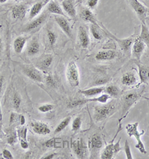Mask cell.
Wrapping results in <instances>:
<instances>
[{"instance_id":"cell-1","label":"cell","mask_w":149,"mask_h":159,"mask_svg":"<svg viewBox=\"0 0 149 159\" xmlns=\"http://www.w3.org/2000/svg\"><path fill=\"white\" fill-rule=\"evenodd\" d=\"M120 107V103L115 100H112L106 104L96 105L93 111V119L95 123H100L105 120L110 116L113 115Z\"/></svg>"},{"instance_id":"cell-2","label":"cell","mask_w":149,"mask_h":159,"mask_svg":"<svg viewBox=\"0 0 149 159\" xmlns=\"http://www.w3.org/2000/svg\"><path fill=\"white\" fill-rule=\"evenodd\" d=\"M144 90V88H143ZM142 90H130V91L125 92L121 95V108H122V116L119 120V122H122L128 115L130 109L142 97Z\"/></svg>"},{"instance_id":"cell-3","label":"cell","mask_w":149,"mask_h":159,"mask_svg":"<svg viewBox=\"0 0 149 159\" xmlns=\"http://www.w3.org/2000/svg\"><path fill=\"white\" fill-rule=\"evenodd\" d=\"M138 126H139V123L136 122L134 123H129V124L126 125L125 129L127 134H128V136L130 138L134 137L136 138V140H137V143L136 144L135 147L139 150L142 154H147V151L145 149L144 143H142L141 140V137L145 134V131L142 130L141 131V132H139L138 131Z\"/></svg>"},{"instance_id":"cell-4","label":"cell","mask_w":149,"mask_h":159,"mask_svg":"<svg viewBox=\"0 0 149 159\" xmlns=\"http://www.w3.org/2000/svg\"><path fill=\"white\" fill-rule=\"evenodd\" d=\"M66 77L67 82L72 88H77L80 84V73L78 65L74 61H72L67 64Z\"/></svg>"},{"instance_id":"cell-5","label":"cell","mask_w":149,"mask_h":159,"mask_svg":"<svg viewBox=\"0 0 149 159\" xmlns=\"http://www.w3.org/2000/svg\"><path fill=\"white\" fill-rule=\"evenodd\" d=\"M19 67L24 75L31 80L37 83L44 82L45 76L42 73V71H40L35 66L30 64H19Z\"/></svg>"},{"instance_id":"cell-6","label":"cell","mask_w":149,"mask_h":159,"mask_svg":"<svg viewBox=\"0 0 149 159\" xmlns=\"http://www.w3.org/2000/svg\"><path fill=\"white\" fill-rule=\"evenodd\" d=\"M48 19V13L44 11L43 14L31 20L28 23L22 28V31L25 33H35L45 24Z\"/></svg>"},{"instance_id":"cell-7","label":"cell","mask_w":149,"mask_h":159,"mask_svg":"<svg viewBox=\"0 0 149 159\" xmlns=\"http://www.w3.org/2000/svg\"><path fill=\"white\" fill-rule=\"evenodd\" d=\"M107 32L110 34V36L111 37V38H113L115 41L117 42V43L119 44V47L121 48V49H122V50L124 52L126 55L131 54L132 46H133L134 40H135L136 38H137L135 34L131 35V36L129 37V38L119 39L118 38H116L115 35L112 34L111 33L108 32L107 31Z\"/></svg>"},{"instance_id":"cell-8","label":"cell","mask_w":149,"mask_h":159,"mask_svg":"<svg viewBox=\"0 0 149 159\" xmlns=\"http://www.w3.org/2000/svg\"><path fill=\"white\" fill-rule=\"evenodd\" d=\"M126 1L136 13L139 20H141V22H145L146 17L149 14L148 9L142 4L139 0H126Z\"/></svg>"},{"instance_id":"cell-9","label":"cell","mask_w":149,"mask_h":159,"mask_svg":"<svg viewBox=\"0 0 149 159\" xmlns=\"http://www.w3.org/2000/svg\"><path fill=\"white\" fill-rule=\"evenodd\" d=\"M72 149L73 153L76 155L78 158H86V152H87V147L84 144L82 138H78L72 142Z\"/></svg>"},{"instance_id":"cell-10","label":"cell","mask_w":149,"mask_h":159,"mask_svg":"<svg viewBox=\"0 0 149 159\" xmlns=\"http://www.w3.org/2000/svg\"><path fill=\"white\" fill-rule=\"evenodd\" d=\"M122 130V122H119V127H118L117 132L116 133V134L114 135L113 138L112 139L111 141L109 143L107 144L105 147L102 149V152H101L100 158L102 159H112L113 158L114 155V152H113V144H114V140H115L116 138L118 135L119 132Z\"/></svg>"},{"instance_id":"cell-11","label":"cell","mask_w":149,"mask_h":159,"mask_svg":"<svg viewBox=\"0 0 149 159\" xmlns=\"http://www.w3.org/2000/svg\"><path fill=\"white\" fill-rule=\"evenodd\" d=\"M54 61V57L51 54H43L38 58L36 62L35 66L37 67L40 71L43 73H47V71L50 69L51 64Z\"/></svg>"},{"instance_id":"cell-12","label":"cell","mask_w":149,"mask_h":159,"mask_svg":"<svg viewBox=\"0 0 149 159\" xmlns=\"http://www.w3.org/2000/svg\"><path fill=\"white\" fill-rule=\"evenodd\" d=\"M146 47V45H145L144 42H143L139 37L136 38L131 48L132 57H133L136 61H140L142 55L144 53Z\"/></svg>"},{"instance_id":"cell-13","label":"cell","mask_w":149,"mask_h":159,"mask_svg":"<svg viewBox=\"0 0 149 159\" xmlns=\"http://www.w3.org/2000/svg\"><path fill=\"white\" fill-rule=\"evenodd\" d=\"M119 53L112 49H106L99 51L95 55V59L98 61H108L118 58Z\"/></svg>"},{"instance_id":"cell-14","label":"cell","mask_w":149,"mask_h":159,"mask_svg":"<svg viewBox=\"0 0 149 159\" xmlns=\"http://www.w3.org/2000/svg\"><path fill=\"white\" fill-rule=\"evenodd\" d=\"M55 20L57 23V24L58 25V26L60 27V29L63 31L64 34L72 40L73 39L72 31L70 24H69V22L68 21L67 17H66V16H64L55 15Z\"/></svg>"},{"instance_id":"cell-15","label":"cell","mask_w":149,"mask_h":159,"mask_svg":"<svg viewBox=\"0 0 149 159\" xmlns=\"http://www.w3.org/2000/svg\"><path fill=\"white\" fill-rule=\"evenodd\" d=\"M41 45L37 37H34L31 39L25 48V54L29 57H34L40 53Z\"/></svg>"},{"instance_id":"cell-16","label":"cell","mask_w":149,"mask_h":159,"mask_svg":"<svg viewBox=\"0 0 149 159\" xmlns=\"http://www.w3.org/2000/svg\"><path fill=\"white\" fill-rule=\"evenodd\" d=\"M30 125L33 132L40 135H46V134H50L51 132V129L47 123L42 121L32 120L30 122Z\"/></svg>"},{"instance_id":"cell-17","label":"cell","mask_w":149,"mask_h":159,"mask_svg":"<svg viewBox=\"0 0 149 159\" xmlns=\"http://www.w3.org/2000/svg\"><path fill=\"white\" fill-rule=\"evenodd\" d=\"M78 39L79 45L82 49H86L89 47L90 44V38L89 33L83 25H81L78 28Z\"/></svg>"},{"instance_id":"cell-18","label":"cell","mask_w":149,"mask_h":159,"mask_svg":"<svg viewBox=\"0 0 149 159\" xmlns=\"http://www.w3.org/2000/svg\"><path fill=\"white\" fill-rule=\"evenodd\" d=\"M103 140L102 137L101 136L100 134L99 133H95L91 137L90 140H89V147L90 148V150L91 152V155H94L96 154L97 152H99L100 149H102L103 147Z\"/></svg>"},{"instance_id":"cell-19","label":"cell","mask_w":149,"mask_h":159,"mask_svg":"<svg viewBox=\"0 0 149 159\" xmlns=\"http://www.w3.org/2000/svg\"><path fill=\"white\" fill-rule=\"evenodd\" d=\"M45 40L46 42V45L49 48H53L56 45L57 42L58 40V33L54 29L50 26H48L46 28L45 31Z\"/></svg>"},{"instance_id":"cell-20","label":"cell","mask_w":149,"mask_h":159,"mask_svg":"<svg viewBox=\"0 0 149 159\" xmlns=\"http://www.w3.org/2000/svg\"><path fill=\"white\" fill-rule=\"evenodd\" d=\"M138 82V75L134 70L128 71L122 75V79H121V82L123 85L127 87L134 86L137 84Z\"/></svg>"},{"instance_id":"cell-21","label":"cell","mask_w":149,"mask_h":159,"mask_svg":"<svg viewBox=\"0 0 149 159\" xmlns=\"http://www.w3.org/2000/svg\"><path fill=\"white\" fill-rule=\"evenodd\" d=\"M90 31L92 36L95 40L101 41L104 38V34H106L107 30H104V28L99 24L90 23Z\"/></svg>"},{"instance_id":"cell-22","label":"cell","mask_w":149,"mask_h":159,"mask_svg":"<svg viewBox=\"0 0 149 159\" xmlns=\"http://www.w3.org/2000/svg\"><path fill=\"white\" fill-rule=\"evenodd\" d=\"M138 66V75L140 79L141 84H148L149 82V66L142 64L139 61H136Z\"/></svg>"},{"instance_id":"cell-23","label":"cell","mask_w":149,"mask_h":159,"mask_svg":"<svg viewBox=\"0 0 149 159\" xmlns=\"http://www.w3.org/2000/svg\"><path fill=\"white\" fill-rule=\"evenodd\" d=\"M28 7L25 4L14 5L11 8V16L14 20H21L25 18L27 14Z\"/></svg>"},{"instance_id":"cell-24","label":"cell","mask_w":149,"mask_h":159,"mask_svg":"<svg viewBox=\"0 0 149 159\" xmlns=\"http://www.w3.org/2000/svg\"><path fill=\"white\" fill-rule=\"evenodd\" d=\"M104 89H105L104 86H94L88 88V89L80 90L78 92L84 97L92 98L100 95L102 92L104 91Z\"/></svg>"},{"instance_id":"cell-25","label":"cell","mask_w":149,"mask_h":159,"mask_svg":"<svg viewBox=\"0 0 149 159\" xmlns=\"http://www.w3.org/2000/svg\"><path fill=\"white\" fill-rule=\"evenodd\" d=\"M62 8L68 16L72 19L76 18V8H75L73 0H64L62 2Z\"/></svg>"},{"instance_id":"cell-26","label":"cell","mask_w":149,"mask_h":159,"mask_svg":"<svg viewBox=\"0 0 149 159\" xmlns=\"http://www.w3.org/2000/svg\"><path fill=\"white\" fill-rule=\"evenodd\" d=\"M80 16L81 18L86 23L98 24V20H96L95 16L91 9L87 7H83L80 10Z\"/></svg>"},{"instance_id":"cell-27","label":"cell","mask_w":149,"mask_h":159,"mask_svg":"<svg viewBox=\"0 0 149 159\" xmlns=\"http://www.w3.org/2000/svg\"><path fill=\"white\" fill-rule=\"evenodd\" d=\"M46 11L51 14H55V15L64 16L67 17L64 14V11L62 7L59 5V3L55 0H51L49 2L46 4Z\"/></svg>"},{"instance_id":"cell-28","label":"cell","mask_w":149,"mask_h":159,"mask_svg":"<svg viewBox=\"0 0 149 159\" xmlns=\"http://www.w3.org/2000/svg\"><path fill=\"white\" fill-rule=\"evenodd\" d=\"M30 38L29 37L26 36H19L14 40L13 43V48H14V52L16 54H20L23 51L24 48L26 45L28 40Z\"/></svg>"},{"instance_id":"cell-29","label":"cell","mask_w":149,"mask_h":159,"mask_svg":"<svg viewBox=\"0 0 149 159\" xmlns=\"http://www.w3.org/2000/svg\"><path fill=\"white\" fill-rule=\"evenodd\" d=\"M64 141L60 138H53L47 140L44 143V146L49 149H60L64 147Z\"/></svg>"},{"instance_id":"cell-30","label":"cell","mask_w":149,"mask_h":159,"mask_svg":"<svg viewBox=\"0 0 149 159\" xmlns=\"http://www.w3.org/2000/svg\"><path fill=\"white\" fill-rule=\"evenodd\" d=\"M43 6H44V4L43 1L37 2L36 3H34V4L32 6V8H31L30 11H29V15H28L29 20H32L39 15L40 12H41L42 9L43 8Z\"/></svg>"},{"instance_id":"cell-31","label":"cell","mask_w":149,"mask_h":159,"mask_svg":"<svg viewBox=\"0 0 149 159\" xmlns=\"http://www.w3.org/2000/svg\"><path fill=\"white\" fill-rule=\"evenodd\" d=\"M104 92H105V93H107L108 95L110 96L111 98H115V99L119 97L122 94L120 88L116 85H114V84H110L107 87H105Z\"/></svg>"},{"instance_id":"cell-32","label":"cell","mask_w":149,"mask_h":159,"mask_svg":"<svg viewBox=\"0 0 149 159\" xmlns=\"http://www.w3.org/2000/svg\"><path fill=\"white\" fill-rule=\"evenodd\" d=\"M139 38L144 42L146 47L149 49V29L145 24V22H142L141 32Z\"/></svg>"},{"instance_id":"cell-33","label":"cell","mask_w":149,"mask_h":159,"mask_svg":"<svg viewBox=\"0 0 149 159\" xmlns=\"http://www.w3.org/2000/svg\"><path fill=\"white\" fill-rule=\"evenodd\" d=\"M89 102L88 101V98H73L69 100V103H68V107L69 108H75L81 106V105L86 104V103Z\"/></svg>"},{"instance_id":"cell-34","label":"cell","mask_w":149,"mask_h":159,"mask_svg":"<svg viewBox=\"0 0 149 159\" xmlns=\"http://www.w3.org/2000/svg\"><path fill=\"white\" fill-rule=\"evenodd\" d=\"M11 105H12V108H14V110L16 111H19L20 107H21L22 97L18 92L14 91V93H12Z\"/></svg>"},{"instance_id":"cell-35","label":"cell","mask_w":149,"mask_h":159,"mask_svg":"<svg viewBox=\"0 0 149 159\" xmlns=\"http://www.w3.org/2000/svg\"><path fill=\"white\" fill-rule=\"evenodd\" d=\"M112 98L110 96L108 95L107 93H103L101 94L99 97H95L92 98H88V101L89 102H95L100 103V104H106L108 102L109 99H111Z\"/></svg>"},{"instance_id":"cell-36","label":"cell","mask_w":149,"mask_h":159,"mask_svg":"<svg viewBox=\"0 0 149 159\" xmlns=\"http://www.w3.org/2000/svg\"><path fill=\"white\" fill-rule=\"evenodd\" d=\"M71 122V116H67L64 119L60 122V123L58 125V126L56 127V129H55V134H58V133L61 132L62 131H64L67 127L69 125V123Z\"/></svg>"},{"instance_id":"cell-37","label":"cell","mask_w":149,"mask_h":159,"mask_svg":"<svg viewBox=\"0 0 149 159\" xmlns=\"http://www.w3.org/2000/svg\"><path fill=\"white\" fill-rule=\"evenodd\" d=\"M82 124V118L81 115H78L73 120L72 123V132H78L81 129Z\"/></svg>"},{"instance_id":"cell-38","label":"cell","mask_w":149,"mask_h":159,"mask_svg":"<svg viewBox=\"0 0 149 159\" xmlns=\"http://www.w3.org/2000/svg\"><path fill=\"white\" fill-rule=\"evenodd\" d=\"M16 134H17L18 139L27 140L28 134V128L25 125H20L16 129Z\"/></svg>"},{"instance_id":"cell-39","label":"cell","mask_w":149,"mask_h":159,"mask_svg":"<svg viewBox=\"0 0 149 159\" xmlns=\"http://www.w3.org/2000/svg\"><path fill=\"white\" fill-rule=\"evenodd\" d=\"M55 108V105L53 104H50V103H45V104H42L38 106V111L40 112L43 113V114H46V113L50 112L53 109Z\"/></svg>"},{"instance_id":"cell-40","label":"cell","mask_w":149,"mask_h":159,"mask_svg":"<svg viewBox=\"0 0 149 159\" xmlns=\"http://www.w3.org/2000/svg\"><path fill=\"white\" fill-rule=\"evenodd\" d=\"M20 116H21V114H19L17 112H12L11 114L10 117H9V124H10V125L15 124L16 123H19Z\"/></svg>"},{"instance_id":"cell-41","label":"cell","mask_w":149,"mask_h":159,"mask_svg":"<svg viewBox=\"0 0 149 159\" xmlns=\"http://www.w3.org/2000/svg\"><path fill=\"white\" fill-rule=\"evenodd\" d=\"M44 83H46V84L49 87H50V88L55 87L57 84L55 78L51 75H45V77H44Z\"/></svg>"},{"instance_id":"cell-42","label":"cell","mask_w":149,"mask_h":159,"mask_svg":"<svg viewBox=\"0 0 149 159\" xmlns=\"http://www.w3.org/2000/svg\"><path fill=\"white\" fill-rule=\"evenodd\" d=\"M124 150H125V152L127 159H133L134 158L133 155H132V153H131V150H130V144L127 140H125V142Z\"/></svg>"},{"instance_id":"cell-43","label":"cell","mask_w":149,"mask_h":159,"mask_svg":"<svg viewBox=\"0 0 149 159\" xmlns=\"http://www.w3.org/2000/svg\"><path fill=\"white\" fill-rule=\"evenodd\" d=\"M18 139V137H17V134H16V132H13L9 134V136L8 137V143L9 145H14L16 143Z\"/></svg>"},{"instance_id":"cell-44","label":"cell","mask_w":149,"mask_h":159,"mask_svg":"<svg viewBox=\"0 0 149 159\" xmlns=\"http://www.w3.org/2000/svg\"><path fill=\"white\" fill-rule=\"evenodd\" d=\"M108 82V79L107 78H104L101 77L99 79H95V82H93V85L94 86H102L104 84H107Z\"/></svg>"},{"instance_id":"cell-45","label":"cell","mask_w":149,"mask_h":159,"mask_svg":"<svg viewBox=\"0 0 149 159\" xmlns=\"http://www.w3.org/2000/svg\"><path fill=\"white\" fill-rule=\"evenodd\" d=\"M99 0H86V6L90 9H94L98 5Z\"/></svg>"},{"instance_id":"cell-46","label":"cell","mask_w":149,"mask_h":159,"mask_svg":"<svg viewBox=\"0 0 149 159\" xmlns=\"http://www.w3.org/2000/svg\"><path fill=\"white\" fill-rule=\"evenodd\" d=\"M120 141H121V138H119V140H118L116 143L113 144V152H114V155L118 154V153H119V152L122 150V148L120 147Z\"/></svg>"},{"instance_id":"cell-47","label":"cell","mask_w":149,"mask_h":159,"mask_svg":"<svg viewBox=\"0 0 149 159\" xmlns=\"http://www.w3.org/2000/svg\"><path fill=\"white\" fill-rule=\"evenodd\" d=\"M2 155V158L5 159H14V156H13L12 153L7 149H3Z\"/></svg>"},{"instance_id":"cell-48","label":"cell","mask_w":149,"mask_h":159,"mask_svg":"<svg viewBox=\"0 0 149 159\" xmlns=\"http://www.w3.org/2000/svg\"><path fill=\"white\" fill-rule=\"evenodd\" d=\"M20 147L23 149H28L29 147V144L28 143L27 140H24V139H20Z\"/></svg>"},{"instance_id":"cell-49","label":"cell","mask_w":149,"mask_h":159,"mask_svg":"<svg viewBox=\"0 0 149 159\" xmlns=\"http://www.w3.org/2000/svg\"><path fill=\"white\" fill-rule=\"evenodd\" d=\"M58 154L56 153H48L46 155H44V156L41 157V159H53L58 158Z\"/></svg>"},{"instance_id":"cell-50","label":"cell","mask_w":149,"mask_h":159,"mask_svg":"<svg viewBox=\"0 0 149 159\" xmlns=\"http://www.w3.org/2000/svg\"><path fill=\"white\" fill-rule=\"evenodd\" d=\"M25 122H26V120H25V116H24L23 114H21V116H20V122H19V125H25Z\"/></svg>"},{"instance_id":"cell-51","label":"cell","mask_w":149,"mask_h":159,"mask_svg":"<svg viewBox=\"0 0 149 159\" xmlns=\"http://www.w3.org/2000/svg\"><path fill=\"white\" fill-rule=\"evenodd\" d=\"M4 82H5V79L4 77L0 74V94L2 93V90L3 88V84H4Z\"/></svg>"},{"instance_id":"cell-52","label":"cell","mask_w":149,"mask_h":159,"mask_svg":"<svg viewBox=\"0 0 149 159\" xmlns=\"http://www.w3.org/2000/svg\"><path fill=\"white\" fill-rule=\"evenodd\" d=\"M2 108H1V94H0V123H2Z\"/></svg>"},{"instance_id":"cell-53","label":"cell","mask_w":149,"mask_h":159,"mask_svg":"<svg viewBox=\"0 0 149 159\" xmlns=\"http://www.w3.org/2000/svg\"><path fill=\"white\" fill-rule=\"evenodd\" d=\"M4 136V132L2 131V124L0 123V139L2 138V137Z\"/></svg>"},{"instance_id":"cell-54","label":"cell","mask_w":149,"mask_h":159,"mask_svg":"<svg viewBox=\"0 0 149 159\" xmlns=\"http://www.w3.org/2000/svg\"><path fill=\"white\" fill-rule=\"evenodd\" d=\"M2 51V40L1 36H0V54H1Z\"/></svg>"},{"instance_id":"cell-55","label":"cell","mask_w":149,"mask_h":159,"mask_svg":"<svg viewBox=\"0 0 149 159\" xmlns=\"http://www.w3.org/2000/svg\"><path fill=\"white\" fill-rule=\"evenodd\" d=\"M50 1H51V0H43V2L44 5H46L48 2H49Z\"/></svg>"},{"instance_id":"cell-56","label":"cell","mask_w":149,"mask_h":159,"mask_svg":"<svg viewBox=\"0 0 149 159\" xmlns=\"http://www.w3.org/2000/svg\"><path fill=\"white\" fill-rule=\"evenodd\" d=\"M83 2H84V0H77V4H81Z\"/></svg>"},{"instance_id":"cell-57","label":"cell","mask_w":149,"mask_h":159,"mask_svg":"<svg viewBox=\"0 0 149 159\" xmlns=\"http://www.w3.org/2000/svg\"><path fill=\"white\" fill-rule=\"evenodd\" d=\"M7 1H8V0H0V3H1V4H3V3L6 2Z\"/></svg>"},{"instance_id":"cell-58","label":"cell","mask_w":149,"mask_h":159,"mask_svg":"<svg viewBox=\"0 0 149 159\" xmlns=\"http://www.w3.org/2000/svg\"><path fill=\"white\" fill-rule=\"evenodd\" d=\"M146 20H148V22H149V14H148V16H147V17H146Z\"/></svg>"},{"instance_id":"cell-59","label":"cell","mask_w":149,"mask_h":159,"mask_svg":"<svg viewBox=\"0 0 149 159\" xmlns=\"http://www.w3.org/2000/svg\"><path fill=\"white\" fill-rule=\"evenodd\" d=\"M14 1H16V2H19V1H21V0H14Z\"/></svg>"},{"instance_id":"cell-60","label":"cell","mask_w":149,"mask_h":159,"mask_svg":"<svg viewBox=\"0 0 149 159\" xmlns=\"http://www.w3.org/2000/svg\"><path fill=\"white\" fill-rule=\"evenodd\" d=\"M148 135H149V134H148Z\"/></svg>"}]
</instances>
